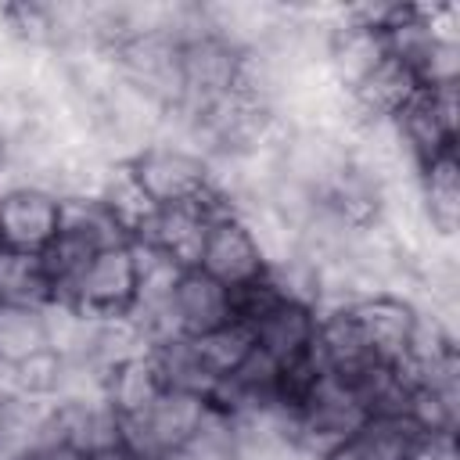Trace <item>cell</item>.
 <instances>
[{"instance_id": "cell-1", "label": "cell", "mask_w": 460, "mask_h": 460, "mask_svg": "<svg viewBox=\"0 0 460 460\" xmlns=\"http://www.w3.org/2000/svg\"><path fill=\"white\" fill-rule=\"evenodd\" d=\"M367 417L370 410L359 399V392L341 374L323 370L313 392L305 395V402L288 417V435L302 453L316 460L327 449L349 442L367 424Z\"/></svg>"}, {"instance_id": "cell-2", "label": "cell", "mask_w": 460, "mask_h": 460, "mask_svg": "<svg viewBox=\"0 0 460 460\" xmlns=\"http://www.w3.org/2000/svg\"><path fill=\"white\" fill-rule=\"evenodd\" d=\"M208 402L190 392H162L151 406L140 413L119 417V449L140 460H165L176 453H187Z\"/></svg>"}, {"instance_id": "cell-3", "label": "cell", "mask_w": 460, "mask_h": 460, "mask_svg": "<svg viewBox=\"0 0 460 460\" xmlns=\"http://www.w3.org/2000/svg\"><path fill=\"white\" fill-rule=\"evenodd\" d=\"M126 165L158 208L201 205L205 194L216 183L212 180V162L201 151H194L180 140H151Z\"/></svg>"}, {"instance_id": "cell-4", "label": "cell", "mask_w": 460, "mask_h": 460, "mask_svg": "<svg viewBox=\"0 0 460 460\" xmlns=\"http://www.w3.org/2000/svg\"><path fill=\"white\" fill-rule=\"evenodd\" d=\"M137 280L140 273H137L133 248L129 244L104 248L86 262V270L75 277L65 302L58 305H68L90 320H122L137 302Z\"/></svg>"}, {"instance_id": "cell-5", "label": "cell", "mask_w": 460, "mask_h": 460, "mask_svg": "<svg viewBox=\"0 0 460 460\" xmlns=\"http://www.w3.org/2000/svg\"><path fill=\"white\" fill-rule=\"evenodd\" d=\"M65 198L40 183L0 187V252L36 259L61 230Z\"/></svg>"}, {"instance_id": "cell-6", "label": "cell", "mask_w": 460, "mask_h": 460, "mask_svg": "<svg viewBox=\"0 0 460 460\" xmlns=\"http://www.w3.org/2000/svg\"><path fill=\"white\" fill-rule=\"evenodd\" d=\"M392 126L413 172L424 169L431 158L453 151L456 147V83L420 86L392 119Z\"/></svg>"}, {"instance_id": "cell-7", "label": "cell", "mask_w": 460, "mask_h": 460, "mask_svg": "<svg viewBox=\"0 0 460 460\" xmlns=\"http://www.w3.org/2000/svg\"><path fill=\"white\" fill-rule=\"evenodd\" d=\"M198 270L205 277L219 280L223 288H241V284L259 280L262 273H270L259 244L252 241V234L237 219V212L208 219V230H205V241H201V255H198Z\"/></svg>"}, {"instance_id": "cell-8", "label": "cell", "mask_w": 460, "mask_h": 460, "mask_svg": "<svg viewBox=\"0 0 460 460\" xmlns=\"http://www.w3.org/2000/svg\"><path fill=\"white\" fill-rule=\"evenodd\" d=\"M349 313L356 316L374 359L399 367L410 356V341L417 331V302L399 291H377L367 298L349 302Z\"/></svg>"}, {"instance_id": "cell-9", "label": "cell", "mask_w": 460, "mask_h": 460, "mask_svg": "<svg viewBox=\"0 0 460 460\" xmlns=\"http://www.w3.org/2000/svg\"><path fill=\"white\" fill-rule=\"evenodd\" d=\"M230 320H234L230 288L205 277L201 270H183L169 298V334L201 338V334L219 331Z\"/></svg>"}, {"instance_id": "cell-10", "label": "cell", "mask_w": 460, "mask_h": 460, "mask_svg": "<svg viewBox=\"0 0 460 460\" xmlns=\"http://www.w3.org/2000/svg\"><path fill=\"white\" fill-rule=\"evenodd\" d=\"M413 194H417V212L431 241H453L456 223H460V162L456 147L431 158L424 169L413 176Z\"/></svg>"}, {"instance_id": "cell-11", "label": "cell", "mask_w": 460, "mask_h": 460, "mask_svg": "<svg viewBox=\"0 0 460 460\" xmlns=\"http://www.w3.org/2000/svg\"><path fill=\"white\" fill-rule=\"evenodd\" d=\"M417 90H420V83L413 79V72H410L399 58L385 54V58L349 90V101H352V111H356V122H359V126H363V122H392V119L402 111V104H406Z\"/></svg>"}, {"instance_id": "cell-12", "label": "cell", "mask_w": 460, "mask_h": 460, "mask_svg": "<svg viewBox=\"0 0 460 460\" xmlns=\"http://www.w3.org/2000/svg\"><path fill=\"white\" fill-rule=\"evenodd\" d=\"M316 320H320V313L313 305H305L298 298H280L252 327L255 349L262 356H270L277 367H284V363H291V359H298V356H305L313 349V341H316Z\"/></svg>"}, {"instance_id": "cell-13", "label": "cell", "mask_w": 460, "mask_h": 460, "mask_svg": "<svg viewBox=\"0 0 460 460\" xmlns=\"http://www.w3.org/2000/svg\"><path fill=\"white\" fill-rule=\"evenodd\" d=\"M101 392H104L108 406H111L119 417H129V413H140L144 406H151L165 388H162L158 370H155V363H151V356H147V349H144V352H137V356L115 363V367L104 374Z\"/></svg>"}, {"instance_id": "cell-14", "label": "cell", "mask_w": 460, "mask_h": 460, "mask_svg": "<svg viewBox=\"0 0 460 460\" xmlns=\"http://www.w3.org/2000/svg\"><path fill=\"white\" fill-rule=\"evenodd\" d=\"M47 349H50L47 305L4 302L0 305V367H18Z\"/></svg>"}, {"instance_id": "cell-15", "label": "cell", "mask_w": 460, "mask_h": 460, "mask_svg": "<svg viewBox=\"0 0 460 460\" xmlns=\"http://www.w3.org/2000/svg\"><path fill=\"white\" fill-rule=\"evenodd\" d=\"M356 438L370 453V460H413L428 431L406 413H370Z\"/></svg>"}, {"instance_id": "cell-16", "label": "cell", "mask_w": 460, "mask_h": 460, "mask_svg": "<svg viewBox=\"0 0 460 460\" xmlns=\"http://www.w3.org/2000/svg\"><path fill=\"white\" fill-rule=\"evenodd\" d=\"M190 345H194V356H198L201 370H205L212 381H219V377L234 374V370L252 356V349H255V334H252L248 323L230 320V323H223V327L212 331V334L190 338Z\"/></svg>"}, {"instance_id": "cell-17", "label": "cell", "mask_w": 460, "mask_h": 460, "mask_svg": "<svg viewBox=\"0 0 460 460\" xmlns=\"http://www.w3.org/2000/svg\"><path fill=\"white\" fill-rule=\"evenodd\" d=\"M413 460H460V449H456V431H442V435H428L420 453Z\"/></svg>"}, {"instance_id": "cell-18", "label": "cell", "mask_w": 460, "mask_h": 460, "mask_svg": "<svg viewBox=\"0 0 460 460\" xmlns=\"http://www.w3.org/2000/svg\"><path fill=\"white\" fill-rule=\"evenodd\" d=\"M29 449H32L36 460H97V456H86V453H79L65 442H54V438H36Z\"/></svg>"}, {"instance_id": "cell-19", "label": "cell", "mask_w": 460, "mask_h": 460, "mask_svg": "<svg viewBox=\"0 0 460 460\" xmlns=\"http://www.w3.org/2000/svg\"><path fill=\"white\" fill-rule=\"evenodd\" d=\"M316 460H370V453L359 446V438L352 435L349 442H341V446H334V449H327L323 456H316Z\"/></svg>"}, {"instance_id": "cell-20", "label": "cell", "mask_w": 460, "mask_h": 460, "mask_svg": "<svg viewBox=\"0 0 460 460\" xmlns=\"http://www.w3.org/2000/svg\"><path fill=\"white\" fill-rule=\"evenodd\" d=\"M0 460H36V456H32V449H29V446H18V449L0 453Z\"/></svg>"}, {"instance_id": "cell-21", "label": "cell", "mask_w": 460, "mask_h": 460, "mask_svg": "<svg viewBox=\"0 0 460 460\" xmlns=\"http://www.w3.org/2000/svg\"><path fill=\"white\" fill-rule=\"evenodd\" d=\"M165 460H194L190 453H176V456H165Z\"/></svg>"}]
</instances>
